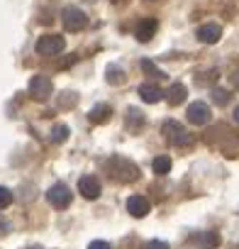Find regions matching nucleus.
Here are the masks:
<instances>
[{
    "instance_id": "nucleus-1",
    "label": "nucleus",
    "mask_w": 239,
    "mask_h": 249,
    "mask_svg": "<svg viewBox=\"0 0 239 249\" xmlns=\"http://www.w3.org/2000/svg\"><path fill=\"white\" fill-rule=\"evenodd\" d=\"M107 171L115 181H122V183H132L139 178V166L125 157H112L107 161Z\"/></svg>"
},
{
    "instance_id": "nucleus-2",
    "label": "nucleus",
    "mask_w": 239,
    "mask_h": 249,
    "mask_svg": "<svg viewBox=\"0 0 239 249\" xmlns=\"http://www.w3.org/2000/svg\"><path fill=\"white\" fill-rule=\"evenodd\" d=\"M164 137L173 147H190L195 142V137L190 132H186V127H183L181 122H176V120H166L164 122Z\"/></svg>"
},
{
    "instance_id": "nucleus-3",
    "label": "nucleus",
    "mask_w": 239,
    "mask_h": 249,
    "mask_svg": "<svg viewBox=\"0 0 239 249\" xmlns=\"http://www.w3.org/2000/svg\"><path fill=\"white\" fill-rule=\"evenodd\" d=\"M64 47H66V42H64L61 35H44L34 44L37 54H42V56H56V54L64 52Z\"/></svg>"
},
{
    "instance_id": "nucleus-4",
    "label": "nucleus",
    "mask_w": 239,
    "mask_h": 249,
    "mask_svg": "<svg viewBox=\"0 0 239 249\" xmlns=\"http://www.w3.org/2000/svg\"><path fill=\"white\" fill-rule=\"evenodd\" d=\"M61 22H64V27L68 32H78V30H83L88 25V18L81 8H64L61 10Z\"/></svg>"
},
{
    "instance_id": "nucleus-5",
    "label": "nucleus",
    "mask_w": 239,
    "mask_h": 249,
    "mask_svg": "<svg viewBox=\"0 0 239 249\" xmlns=\"http://www.w3.org/2000/svg\"><path fill=\"white\" fill-rule=\"evenodd\" d=\"M47 200H49L54 208L64 210V208H68V205H71L73 196H71V191L66 188V183H54V186L47 191Z\"/></svg>"
},
{
    "instance_id": "nucleus-6",
    "label": "nucleus",
    "mask_w": 239,
    "mask_h": 249,
    "mask_svg": "<svg viewBox=\"0 0 239 249\" xmlns=\"http://www.w3.org/2000/svg\"><path fill=\"white\" fill-rule=\"evenodd\" d=\"M51 93H54V83L49 76H34L30 81V95L34 100H47Z\"/></svg>"
},
{
    "instance_id": "nucleus-7",
    "label": "nucleus",
    "mask_w": 239,
    "mask_h": 249,
    "mask_svg": "<svg viewBox=\"0 0 239 249\" xmlns=\"http://www.w3.org/2000/svg\"><path fill=\"white\" fill-rule=\"evenodd\" d=\"M186 117H188V122H190V124H205V122L210 120V107H207V103H203V100L190 103V105H188Z\"/></svg>"
},
{
    "instance_id": "nucleus-8",
    "label": "nucleus",
    "mask_w": 239,
    "mask_h": 249,
    "mask_svg": "<svg viewBox=\"0 0 239 249\" xmlns=\"http://www.w3.org/2000/svg\"><path fill=\"white\" fill-rule=\"evenodd\" d=\"M195 37H198V42H203V44H217L220 37H222V27H220L217 22H207V25L198 27Z\"/></svg>"
},
{
    "instance_id": "nucleus-9",
    "label": "nucleus",
    "mask_w": 239,
    "mask_h": 249,
    "mask_svg": "<svg viewBox=\"0 0 239 249\" xmlns=\"http://www.w3.org/2000/svg\"><path fill=\"white\" fill-rule=\"evenodd\" d=\"M78 191H81L83 198L95 200V198L100 196V183H98L95 176H81V178H78Z\"/></svg>"
},
{
    "instance_id": "nucleus-10",
    "label": "nucleus",
    "mask_w": 239,
    "mask_h": 249,
    "mask_svg": "<svg viewBox=\"0 0 239 249\" xmlns=\"http://www.w3.org/2000/svg\"><path fill=\"white\" fill-rule=\"evenodd\" d=\"M127 210H130L132 217H147L149 210H152V205H149V200L144 196H132L127 200Z\"/></svg>"
},
{
    "instance_id": "nucleus-11",
    "label": "nucleus",
    "mask_w": 239,
    "mask_h": 249,
    "mask_svg": "<svg viewBox=\"0 0 239 249\" xmlns=\"http://www.w3.org/2000/svg\"><path fill=\"white\" fill-rule=\"evenodd\" d=\"M137 93H139V98H142L144 103H159L161 98H166V93H164L156 83H142Z\"/></svg>"
},
{
    "instance_id": "nucleus-12",
    "label": "nucleus",
    "mask_w": 239,
    "mask_h": 249,
    "mask_svg": "<svg viewBox=\"0 0 239 249\" xmlns=\"http://www.w3.org/2000/svg\"><path fill=\"white\" fill-rule=\"evenodd\" d=\"M156 20L154 18H149V20H142L139 25H137V30H135V37L139 39V42H149L154 35H156Z\"/></svg>"
},
{
    "instance_id": "nucleus-13",
    "label": "nucleus",
    "mask_w": 239,
    "mask_h": 249,
    "mask_svg": "<svg viewBox=\"0 0 239 249\" xmlns=\"http://www.w3.org/2000/svg\"><path fill=\"white\" fill-rule=\"evenodd\" d=\"M88 117H90L93 124H102V122H107V120L112 117V107H110L107 103H100V105H95V107L88 112Z\"/></svg>"
},
{
    "instance_id": "nucleus-14",
    "label": "nucleus",
    "mask_w": 239,
    "mask_h": 249,
    "mask_svg": "<svg viewBox=\"0 0 239 249\" xmlns=\"http://www.w3.org/2000/svg\"><path fill=\"white\" fill-rule=\"evenodd\" d=\"M188 98V90H186V86L183 83H171V88L166 90V100H169V105H178V103H183Z\"/></svg>"
},
{
    "instance_id": "nucleus-15",
    "label": "nucleus",
    "mask_w": 239,
    "mask_h": 249,
    "mask_svg": "<svg viewBox=\"0 0 239 249\" xmlns=\"http://www.w3.org/2000/svg\"><path fill=\"white\" fill-rule=\"evenodd\" d=\"M105 78H107V83H112V86H120V83H125V81H127L125 71H122V69H117L115 64H110V66H107Z\"/></svg>"
},
{
    "instance_id": "nucleus-16",
    "label": "nucleus",
    "mask_w": 239,
    "mask_h": 249,
    "mask_svg": "<svg viewBox=\"0 0 239 249\" xmlns=\"http://www.w3.org/2000/svg\"><path fill=\"white\" fill-rule=\"evenodd\" d=\"M142 124H144V115H142L137 107H130V124H127V130H130V132H137Z\"/></svg>"
},
{
    "instance_id": "nucleus-17",
    "label": "nucleus",
    "mask_w": 239,
    "mask_h": 249,
    "mask_svg": "<svg viewBox=\"0 0 239 249\" xmlns=\"http://www.w3.org/2000/svg\"><path fill=\"white\" fill-rule=\"evenodd\" d=\"M68 124H54V130H51V142L54 144H61V142H66L68 140Z\"/></svg>"
},
{
    "instance_id": "nucleus-18",
    "label": "nucleus",
    "mask_w": 239,
    "mask_h": 249,
    "mask_svg": "<svg viewBox=\"0 0 239 249\" xmlns=\"http://www.w3.org/2000/svg\"><path fill=\"white\" fill-rule=\"evenodd\" d=\"M152 169H154L156 174H161V176H164V174H169V171H171V159H169L166 154H161V157H156V159L152 161Z\"/></svg>"
},
{
    "instance_id": "nucleus-19",
    "label": "nucleus",
    "mask_w": 239,
    "mask_h": 249,
    "mask_svg": "<svg viewBox=\"0 0 239 249\" xmlns=\"http://www.w3.org/2000/svg\"><path fill=\"white\" fill-rule=\"evenodd\" d=\"M198 242L203 244V249H215L220 244V237L215 232H203V234H198Z\"/></svg>"
},
{
    "instance_id": "nucleus-20",
    "label": "nucleus",
    "mask_w": 239,
    "mask_h": 249,
    "mask_svg": "<svg viewBox=\"0 0 239 249\" xmlns=\"http://www.w3.org/2000/svg\"><path fill=\"white\" fill-rule=\"evenodd\" d=\"M142 69H144V73H147V76H152V78H164L161 69H159L154 61H149V59H144V61H142Z\"/></svg>"
},
{
    "instance_id": "nucleus-21",
    "label": "nucleus",
    "mask_w": 239,
    "mask_h": 249,
    "mask_svg": "<svg viewBox=\"0 0 239 249\" xmlns=\"http://www.w3.org/2000/svg\"><path fill=\"white\" fill-rule=\"evenodd\" d=\"M212 100H215L217 105H227V100H229V93H227L224 88H212Z\"/></svg>"
},
{
    "instance_id": "nucleus-22",
    "label": "nucleus",
    "mask_w": 239,
    "mask_h": 249,
    "mask_svg": "<svg viewBox=\"0 0 239 249\" xmlns=\"http://www.w3.org/2000/svg\"><path fill=\"white\" fill-rule=\"evenodd\" d=\"M13 203V193L5 188V186H0V210H3V208H8Z\"/></svg>"
},
{
    "instance_id": "nucleus-23",
    "label": "nucleus",
    "mask_w": 239,
    "mask_h": 249,
    "mask_svg": "<svg viewBox=\"0 0 239 249\" xmlns=\"http://www.w3.org/2000/svg\"><path fill=\"white\" fill-rule=\"evenodd\" d=\"M144 249H169V244H166V242H161V239H152V242H147V244H144Z\"/></svg>"
},
{
    "instance_id": "nucleus-24",
    "label": "nucleus",
    "mask_w": 239,
    "mask_h": 249,
    "mask_svg": "<svg viewBox=\"0 0 239 249\" xmlns=\"http://www.w3.org/2000/svg\"><path fill=\"white\" fill-rule=\"evenodd\" d=\"M88 249H112L107 242H102V239H95V242H90L88 244Z\"/></svg>"
},
{
    "instance_id": "nucleus-25",
    "label": "nucleus",
    "mask_w": 239,
    "mask_h": 249,
    "mask_svg": "<svg viewBox=\"0 0 239 249\" xmlns=\"http://www.w3.org/2000/svg\"><path fill=\"white\" fill-rule=\"evenodd\" d=\"M232 86H234V88H237V90H239V71H237V73H234V76H232Z\"/></svg>"
},
{
    "instance_id": "nucleus-26",
    "label": "nucleus",
    "mask_w": 239,
    "mask_h": 249,
    "mask_svg": "<svg viewBox=\"0 0 239 249\" xmlns=\"http://www.w3.org/2000/svg\"><path fill=\"white\" fill-rule=\"evenodd\" d=\"M234 122H237V124H239V105H237V107H234Z\"/></svg>"
},
{
    "instance_id": "nucleus-27",
    "label": "nucleus",
    "mask_w": 239,
    "mask_h": 249,
    "mask_svg": "<svg viewBox=\"0 0 239 249\" xmlns=\"http://www.w3.org/2000/svg\"><path fill=\"white\" fill-rule=\"evenodd\" d=\"M30 249H39V247H30Z\"/></svg>"
}]
</instances>
